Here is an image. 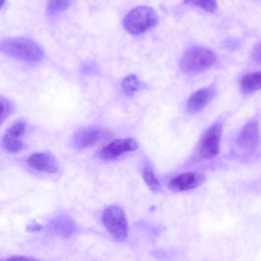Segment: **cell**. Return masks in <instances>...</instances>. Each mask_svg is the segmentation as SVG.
Listing matches in <instances>:
<instances>
[{
    "label": "cell",
    "instance_id": "obj_7",
    "mask_svg": "<svg viewBox=\"0 0 261 261\" xmlns=\"http://www.w3.org/2000/svg\"><path fill=\"white\" fill-rule=\"evenodd\" d=\"M137 148L138 144L133 139H119L103 147L99 152V156L104 161H112Z\"/></svg>",
    "mask_w": 261,
    "mask_h": 261
},
{
    "label": "cell",
    "instance_id": "obj_15",
    "mask_svg": "<svg viewBox=\"0 0 261 261\" xmlns=\"http://www.w3.org/2000/svg\"><path fill=\"white\" fill-rule=\"evenodd\" d=\"M143 177L146 185L152 192H158L160 190V182L150 167H146L144 169Z\"/></svg>",
    "mask_w": 261,
    "mask_h": 261
},
{
    "label": "cell",
    "instance_id": "obj_8",
    "mask_svg": "<svg viewBox=\"0 0 261 261\" xmlns=\"http://www.w3.org/2000/svg\"><path fill=\"white\" fill-rule=\"evenodd\" d=\"M206 180L205 175L198 172H186L173 177L169 182L170 189L176 192L194 189L202 185Z\"/></svg>",
    "mask_w": 261,
    "mask_h": 261
},
{
    "label": "cell",
    "instance_id": "obj_19",
    "mask_svg": "<svg viewBox=\"0 0 261 261\" xmlns=\"http://www.w3.org/2000/svg\"><path fill=\"white\" fill-rule=\"evenodd\" d=\"M25 124L21 121L17 122L11 125L6 131L7 134L20 138L24 133Z\"/></svg>",
    "mask_w": 261,
    "mask_h": 261
},
{
    "label": "cell",
    "instance_id": "obj_21",
    "mask_svg": "<svg viewBox=\"0 0 261 261\" xmlns=\"http://www.w3.org/2000/svg\"><path fill=\"white\" fill-rule=\"evenodd\" d=\"M253 59L257 62L260 63V43L256 45L253 51Z\"/></svg>",
    "mask_w": 261,
    "mask_h": 261
},
{
    "label": "cell",
    "instance_id": "obj_16",
    "mask_svg": "<svg viewBox=\"0 0 261 261\" xmlns=\"http://www.w3.org/2000/svg\"><path fill=\"white\" fill-rule=\"evenodd\" d=\"M55 226L56 230L64 236L70 234L74 229L72 222L66 217L61 218L58 220Z\"/></svg>",
    "mask_w": 261,
    "mask_h": 261
},
{
    "label": "cell",
    "instance_id": "obj_12",
    "mask_svg": "<svg viewBox=\"0 0 261 261\" xmlns=\"http://www.w3.org/2000/svg\"><path fill=\"white\" fill-rule=\"evenodd\" d=\"M260 72H254L244 75L241 81V87L244 92L251 93L260 88Z\"/></svg>",
    "mask_w": 261,
    "mask_h": 261
},
{
    "label": "cell",
    "instance_id": "obj_20",
    "mask_svg": "<svg viewBox=\"0 0 261 261\" xmlns=\"http://www.w3.org/2000/svg\"><path fill=\"white\" fill-rule=\"evenodd\" d=\"M11 111V107L8 101L0 96V126L3 123Z\"/></svg>",
    "mask_w": 261,
    "mask_h": 261
},
{
    "label": "cell",
    "instance_id": "obj_23",
    "mask_svg": "<svg viewBox=\"0 0 261 261\" xmlns=\"http://www.w3.org/2000/svg\"><path fill=\"white\" fill-rule=\"evenodd\" d=\"M5 2V0H0V8L3 6Z\"/></svg>",
    "mask_w": 261,
    "mask_h": 261
},
{
    "label": "cell",
    "instance_id": "obj_18",
    "mask_svg": "<svg viewBox=\"0 0 261 261\" xmlns=\"http://www.w3.org/2000/svg\"><path fill=\"white\" fill-rule=\"evenodd\" d=\"M185 4L197 6L210 12H214L217 8L216 0H184Z\"/></svg>",
    "mask_w": 261,
    "mask_h": 261
},
{
    "label": "cell",
    "instance_id": "obj_22",
    "mask_svg": "<svg viewBox=\"0 0 261 261\" xmlns=\"http://www.w3.org/2000/svg\"><path fill=\"white\" fill-rule=\"evenodd\" d=\"M7 260H36V259L27 257V256H12L9 258H8Z\"/></svg>",
    "mask_w": 261,
    "mask_h": 261
},
{
    "label": "cell",
    "instance_id": "obj_4",
    "mask_svg": "<svg viewBox=\"0 0 261 261\" xmlns=\"http://www.w3.org/2000/svg\"><path fill=\"white\" fill-rule=\"evenodd\" d=\"M103 224L110 234L115 240L123 241L128 234V225L123 210L119 206H108L102 215Z\"/></svg>",
    "mask_w": 261,
    "mask_h": 261
},
{
    "label": "cell",
    "instance_id": "obj_13",
    "mask_svg": "<svg viewBox=\"0 0 261 261\" xmlns=\"http://www.w3.org/2000/svg\"><path fill=\"white\" fill-rule=\"evenodd\" d=\"M3 148L7 152L14 153L20 151L23 147V143L19 138L11 136L7 133L3 135L1 140Z\"/></svg>",
    "mask_w": 261,
    "mask_h": 261
},
{
    "label": "cell",
    "instance_id": "obj_5",
    "mask_svg": "<svg viewBox=\"0 0 261 261\" xmlns=\"http://www.w3.org/2000/svg\"><path fill=\"white\" fill-rule=\"evenodd\" d=\"M112 134L101 128L92 127L82 129L76 132L73 137V144L79 149L93 146L101 141L109 140Z\"/></svg>",
    "mask_w": 261,
    "mask_h": 261
},
{
    "label": "cell",
    "instance_id": "obj_14",
    "mask_svg": "<svg viewBox=\"0 0 261 261\" xmlns=\"http://www.w3.org/2000/svg\"><path fill=\"white\" fill-rule=\"evenodd\" d=\"M140 87V83L135 74H130L125 77L121 83L124 93L126 95H133Z\"/></svg>",
    "mask_w": 261,
    "mask_h": 261
},
{
    "label": "cell",
    "instance_id": "obj_2",
    "mask_svg": "<svg viewBox=\"0 0 261 261\" xmlns=\"http://www.w3.org/2000/svg\"><path fill=\"white\" fill-rule=\"evenodd\" d=\"M158 22L155 11L147 6H139L130 10L124 17L123 24L129 33L142 34L153 27Z\"/></svg>",
    "mask_w": 261,
    "mask_h": 261
},
{
    "label": "cell",
    "instance_id": "obj_9",
    "mask_svg": "<svg viewBox=\"0 0 261 261\" xmlns=\"http://www.w3.org/2000/svg\"><path fill=\"white\" fill-rule=\"evenodd\" d=\"M259 141L258 124L256 121L248 122L244 126L237 139V144L242 148L250 151L255 149Z\"/></svg>",
    "mask_w": 261,
    "mask_h": 261
},
{
    "label": "cell",
    "instance_id": "obj_1",
    "mask_svg": "<svg viewBox=\"0 0 261 261\" xmlns=\"http://www.w3.org/2000/svg\"><path fill=\"white\" fill-rule=\"evenodd\" d=\"M0 49L12 57L28 62H37L43 55L42 49L35 42L23 38L3 41L0 44Z\"/></svg>",
    "mask_w": 261,
    "mask_h": 261
},
{
    "label": "cell",
    "instance_id": "obj_17",
    "mask_svg": "<svg viewBox=\"0 0 261 261\" xmlns=\"http://www.w3.org/2000/svg\"><path fill=\"white\" fill-rule=\"evenodd\" d=\"M70 0H49L47 12L51 14H56L65 10L70 5Z\"/></svg>",
    "mask_w": 261,
    "mask_h": 261
},
{
    "label": "cell",
    "instance_id": "obj_10",
    "mask_svg": "<svg viewBox=\"0 0 261 261\" xmlns=\"http://www.w3.org/2000/svg\"><path fill=\"white\" fill-rule=\"evenodd\" d=\"M29 166L33 169L49 173L56 172L58 166L54 156L47 152H36L28 159Z\"/></svg>",
    "mask_w": 261,
    "mask_h": 261
},
{
    "label": "cell",
    "instance_id": "obj_11",
    "mask_svg": "<svg viewBox=\"0 0 261 261\" xmlns=\"http://www.w3.org/2000/svg\"><path fill=\"white\" fill-rule=\"evenodd\" d=\"M213 95L212 90L203 88L194 92L188 99L187 110L191 113L201 111L211 100Z\"/></svg>",
    "mask_w": 261,
    "mask_h": 261
},
{
    "label": "cell",
    "instance_id": "obj_3",
    "mask_svg": "<svg viewBox=\"0 0 261 261\" xmlns=\"http://www.w3.org/2000/svg\"><path fill=\"white\" fill-rule=\"evenodd\" d=\"M216 56L211 50L203 47L194 46L188 49L183 55L180 66L188 73L203 71L216 61Z\"/></svg>",
    "mask_w": 261,
    "mask_h": 261
},
{
    "label": "cell",
    "instance_id": "obj_6",
    "mask_svg": "<svg viewBox=\"0 0 261 261\" xmlns=\"http://www.w3.org/2000/svg\"><path fill=\"white\" fill-rule=\"evenodd\" d=\"M222 126L219 123H215L206 132L202 141L200 153L206 159H213L219 153Z\"/></svg>",
    "mask_w": 261,
    "mask_h": 261
}]
</instances>
